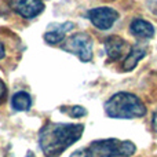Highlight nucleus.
<instances>
[{
	"mask_svg": "<svg viewBox=\"0 0 157 157\" xmlns=\"http://www.w3.org/2000/svg\"><path fill=\"white\" fill-rule=\"evenodd\" d=\"M84 132L83 124L47 123L39 132V145L46 157H58L77 142Z\"/></svg>",
	"mask_w": 157,
	"mask_h": 157,
	"instance_id": "f257e3e1",
	"label": "nucleus"
},
{
	"mask_svg": "<svg viewBox=\"0 0 157 157\" xmlns=\"http://www.w3.org/2000/svg\"><path fill=\"white\" fill-rule=\"evenodd\" d=\"M105 112L112 119H138L146 114V108L134 94L117 92L106 101Z\"/></svg>",
	"mask_w": 157,
	"mask_h": 157,
	"instance_id": "f03ea898",
	"label": "nucleus"
},
{
	"mask_svg": "<svg viewBox=\"0 0 157 157\" xmlns=\"http://www.w3.org/2000/svg\"><path fill=\"white\" fill-rule=\"evenodd\" d=\"M135 150V145L131 141L103 139L94 141L88 146L76 150L71 157H128L132 156Z\"/></svg>",
	"mask_w": 157,
	"mask_h": 157,
	"instance_id": "7ed1b4c3",
	"label": "nucleus"
},
{
	"mask_svg": "<svg viewBox=\"0 0 157 157\" xmlns=\"http://www.w3.org/2000/svg\"><path fill=\"white\" fill-rule=\"evenodd\" d=\"M62 50L75 54L83 62L92 59V40L87 33H76L62 44Z\"/></svg>",
	"mask_w": 157,
	"mask_h": 157,
	"instance_id": "20e7f679",
	"label": "nucleus"
},
{
	"mask_svg": "<svg viewBox=\"0 0 157 157\" xmlns=\"http://www.w3.org/2000/svg\"><path fill=\"white\" fill-rule=\"evenodd\" d=\"M88 18L95 28H98L101 30H106L113 26V24L117 21L119 13L109 7H98L90 10Z\"/></svg>",
	"mask_w": 157,
	"mask_h": 157,
	"instance_id": "39448f33",
	"label": "nucleus"
},
{
	"mask_svg": "<svg viewBox=\"0 0 157 157\" xmlns=\"http://www.w3.org/2000/svg\"><path fill=\"white\" fill-rule=\"evenodd\" d=\"M10 7L26 19L35 18L44 10V4L41 0H11Z\"/></svg>",
	"mask_w": 157,
	"mask_h": 157,
	"instance_id": "423d86ee",
	"label": "nucleus"
},
{
	"mask_svg": "<svg viewBox=\"0 0 157 157\" xmlns=\"http://www.w3.org/2000/svg\"><path fill=\"white\" fill-rule=\"evenodd\" d=\"M73 22L65 24H52L48 26V30L44 33V40L50 44H58L65 39V35L73 29Z\"/></svg>",
	"mask_w": 157,
	"mask_h": 157,
	"instance_id": "0eeeda50",
	"label": "nucleus"
},
{
	"mask_svg": "<svg viewBox=\"0 0 157 157\" xmlns=\"http://www.w3.org/2000/svg\"><path fill=\"white\" fill-rule=\"evenodd\" d=\"M105 48H106V52H108V57L112 61H116V59H120L127 52L128 47H127V43L121 37H119V36H110L105 41Z\"/></svg>",
	"mask_w": 157,
	"mask_h": 157,
	"instance_id": "6e6552de",
	"label": "nucleus"
},
{
	"mask_svg": "<svg viewBox=\"0 0 157 157\" xmlns=\"http://www.w3.org/2000/svg\"><path fill=\"white\" fill-rule=\"evenodd\" d=\"M130 30L135 37L144 39V40H147V39L155 36L153 25L149 24L147 21H145V19H134L130 25Z\"/></svg>",
	"mask_w": 157,
	"mask_h": 157,
	"instance_id": "1a4fd4ad",
	"label": "nucleus"
},
{
	"mask_svg": "<svg viewBox=\"0 0 157 157\" xmlns=\"http://www.w3.org/2000/svg\"><path fill=\"white\" fill-rule=\"evenodd\" d=\"M146 51H147V48H146V46H144V44L138 43L136 46H134L132 48H131V51H128L127 58H125L124 62H123V69H124L125 72L132 71V69L138 65L139 61L146 55Z\"/></svg>",
	"mask_w": 157,
	"mask_h": 157,
	"instance_id": "9d476101",
	"label": "nucleus"
},
{
	"mask_svg": "<svg viewBox=\"0 0 157 157\" xmlns=\"http://www.w3.org/2000/svg\"><path fill=\"white\" fill-rule=\"evenodd\" d=\"M11 105L15 110L18 112H25L30 108L32 105V99H30V95L25 91H19L17 94H14L13 99H11Z\"/></svg>",
	"mask_w": 157,
	"mask_h": 157,
	"instance_id": "9b49d317",
	"label": "nucleus"
},
{
	"mask_svg": "<svg viewBox=\"0 0 157 157\" xmlns=\"http://www.w3.org/2000/svg\"><path fill=\"white\" fill-rule=\"evenodd\" d=\"M62 110L66 112L72 117H83L87 114V110L84 108H81V106H73V108H69V109H62Z\"/></svg>",
	"mask_w": 157,
	"mask_h": 157,
	"instance_id": "f8f14e48",
	"label": "nucleus"
},
{
	"mask_svg": "<svg viewBox=\"0 0 157 157\" xmlns=\"http://www.w3.org/2000/svg\"><path fill=\"white\" fill-rule=\"evenodd\" d=\"M6 92H7V90H6V84L3 83L2 80H0V102H2V101L4 99Z\"/></svg>",
	"mask_w": 157,
	"mask_h": 157,
	"instance_id": "ddd939ff",
	"label": "nucleus"
},
{
	"mask_svg": "<svg viewBox=\"0 0 157 157\" xmlns=\"http://www.w3.org/2000/svg\"><path fill=\"white\" fill-rule=\"evenodd\" d=\"M149 4H150V8H152V11L157 15V0H150Z\"/></svg>",
	"mask_w": 157,
	"mask_h": 157,
	"instance_id": "4468645a",
	"label": "nucleus"
},
{
	"mask_svg": "<svg viewBox=\"0 0 157 157\" xmlns=\"http://www.w3.org/2000/svg\"><path fill=\"white\" fill-rule=\"evenodd\" d=\"M153 128H155V131L157 132V112L155 113V116H153Z\"/></svg>",
	"mask_w": 157,
	"mask_h": 157,
	"instance_id": "2eb2a0df",
	"label": "nucleus"
},
{
	"mask_svg": "<svg viewBox=\"0 0 157 157\" xmlns=\"http://www.w3.org/2000/svg\"><path fill=\"white\" fill-rule=\"evenodd\" d=\"M3 57H4V46L0 43V59H2Z\"/></svg>",
	"mask_w": 157,
	"mask_h": 157,
	"instance_id": "dca6fc26",
	"label": "nucleus"
},
{
	"mask_svg": "<svg viewBox=\"0 0 157 157\" xmlns=\"http://www.w3.org/2000/svg\"><path fill=\"white\" fill-rule=\"evenodd\" d=\"M26 157H35V155H33L32 152H28V155H26Z\"/></svg>",
	"mask_w": 157,
	"mask_h": 157,
	"instance_id": "f3484780",
	"label": "nucleus"
}]
</instances>
